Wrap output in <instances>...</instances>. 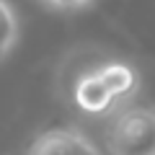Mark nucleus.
I'll return each instance as SVG.
<instances>
[{"mask_svg": "<svg viewBox=\"0 0 155 155\" xmlns=\"http://www.w3.org/2000/svg\"><path fill=\"white\" fill-rule=\"evenodd\" d=\"M18 41V16L8 0H0V62L11 54Z\"/></svg>", "mask_w": 155, "mask_h": 155, "instance_id": "5", "label": "nucleus"}, {"mask_svg": "<svg viewBox=\"0 0 155 155\" xmlns=\"http://www.w3.org/2000/svg\"><path fill=\"white\" fill-rule=\"evenodd\" d=\"M47 5L57 8V11H78V8H83L88 5L91 0H44Z\"/></svg>", "mask_w": 155, "mask_h": 155, "instance_id": "6", "label": "nucleus"}, {"mask_svg": "<svg viewBox=\"0 0 155 155\" xmlns=\"http://www.w3.org/2000/svg\"><path fill=\"white\" fill-rule=\"evenodd\" d=\"M72 101H75L78 109L88 116H104L109 111H114V106H116V98L101 83L96 67L78 75L75 85H72Z\"/></svg>", "mask_w": 155, "mask_h": 155, "instance_id": "3", "label": "nucleus"}, {"mask_svg": "<svg viewBox=\"0 0 155 155\" xmlns=\"http://www.w3.org/2000/svg\"><path fill=\"white\" fill-rule=\"evenodd\" d=\"M26 155H98V150L80 129L57 127L39 134Z\"/></svg>", "mask_w": 155, "mask_h": 155, "instance_id": "2", "label": "nucleus"}, {"mask_svg": "<svg viewBox=\"0 0 155 155\" xmlns=\"http://www.w3.org/2000/svg\"><path fill=\"white\" fill-rule=\"evenodd\" d=\"M101 83L109 88V93L116 98V104L124 98H132L134 93L140 91V72L134 70L129 62H122V60H109L104 65L96 67Z\"/></svg>", "mask_w": 155, "mask_h": 155, "instance_id": "4", "label": "nucleus"}, {"mask_svg": "<svg viewBox=\"0 0 155 155\" xmlns=\"http://www.w3.org/2000/svg\"><path fill=\"white\" fill-rule=\"evenodd\" d=\"M106 147L111 155H155V109H119L106 127Z\"/></svg>", "mask_w": 155, "mask_h": 155, "instance_id": "1", "label": "nucleus"}]
</instances>
